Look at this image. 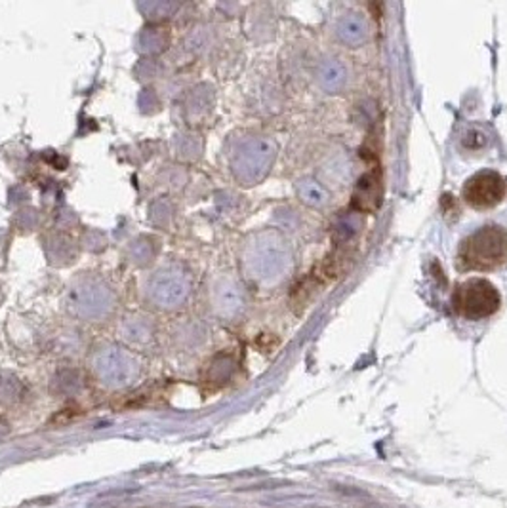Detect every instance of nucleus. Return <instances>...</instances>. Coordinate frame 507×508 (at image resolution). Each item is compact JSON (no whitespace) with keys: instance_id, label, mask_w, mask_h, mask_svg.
<instances>
[{"instance_id":"obj_6","label":"nucleus","mask_w":507,"mask_h":508,"mask_svg":"<svg viewBox=\"0 0 507 508\" xmlns=\"http://www.w3.org/2000/svg\"><path fill=\"white\" fill-rule=\"evenodd\" d=\"M383 194V179L382 170L376 166V170L366 172L365 177L357 185L353 192V207L361 212H374L382 202Z\"/></svg>"},{"instance_id":"obj_4","label":"nucleus","mask_w":507,"mask_h":508,"mask_svg":"<svg viewBox=\"0 0 507 508\" xmlns=\"http://www.w3.org/2000/svg\"><path fill=\"white\" fill-rule=\"evenodd\" d=\"M191 292V278L180 265L162 267L149 284V297L160 309H176L185 303Z\"/></svg>"},{"instance_id":"obj_7","label":"nucleus","mask_w":507,"mask_h":508,"mask_svg":"<svg viewBox=\"0 0 507 508\" xmlns=\"http://www.w3.org/2000/svg\"><path fill=\"white\" fill-rule=\"evenodd\" d=\"M133 366H136V362L132 360V356L126 351L116 347L101 349L96 356V368L103 373V377L106 376L115 379L126 377L133 369Z\"/></svg>"},{"instance_id":"obj_2","label":"nucleus","mask_w":507,"mask_h":508,"mask_svg":"<svg viewBox=\"0 0 507 508\" xmlns=\"http://www.w3.org/2000/svg\"><path fill=\"white\" fill-rule=\"evenodd\" d=\"M67 303L73 315L84 320H98L107 317L115 307V293L103 280L86 276L69 288Z\"/></svg>"},{"instance_id":"obj_1","label":"nucleus","mask_w":507,"mask_h":508,"mask_svg":"<svg viewBox=\"0 0 507 508\" xmlns=\"http://www.w3.org/2000/svg\"><path fill=\"white\" fill-rule=\"evenodd\" d=\"M458 259L466 271H496L507 263V231L498 225L475 231L461 242Z\"/></svg>"},{"instance_id":"obj_5","label":"nucleus","mask_w":507,"mask_h":508,"mask_svg":"<svg viewBox=\"0 0 507 508\" xmlns=\"http://www.w3.org/2000/svg\"><path fill=\"white\" fill-rule=\"evenodd\" d=\"M507 192V182L492 170L475 174L468 179L464 187V200L475 210H490L498 206Z\"/></svg>"},{"instance_id":"obj_3","label":"nucleus","mask_w":507,"mask_h":508,"mask_svg":"<svg viewBox=\"0 0 507 508\" xmlns=\"http://www.w3.org/2000/svg\"><path fill=\"white\" fill-rule=\"evenodd\" d=\"M502 297L492 282L485 278H469L461 282L452 295V305L460 317L481 320L492 317L500 309Z\"/></svg>"}]
</instances>
